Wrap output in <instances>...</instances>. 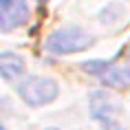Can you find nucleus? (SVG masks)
<instances>
[{"instance_id":"obj_5","label":"nucleus","mask_w":130,"mask_h":130,"mask_svg":"<svg viewBox=\"0 0 130 130\" xmlns=\"http://www.w3.org/2000/svg\"><path fill=\"white\" fill-rule=\"evenodd\" d=\"M0 73H2V77L7 82L20 77L24 73V60H22L20 55H15V53H9V51L2 53L0 55Z\"/></svg>"},{"instance_id":"obj_6","label":"nucleus","mask_w":130,"mask_h":130,"mask_svg":"<svg viewBox=\"0 0 130 130\" xmlns=\"http://www.w3.org/2000/svg\"><path fill=\"white\" fill-rule=\"evenodd\" d=\"M38 2H46V0H38Z\"/></svg>"},{"instance_id":"obj_4","label":"nucleus","mask_w":130,"mask_h":130,"mask_svg":"<svg viewBox=\"0 0 130 130\" xmlns=\"http://www.w3.org/2000/svg\"><path fill=\"white\" fill-rule=\"evenodd\" d=\"M29 18V7L24 0H0V29L11 31L22 27Z\"/></svg>"},{"instance_id":"obj_1","label":"nucleus","mask_w":130,"mask_h":130,"mask_svg":"<svg viewBox=\"0 0 130 130\" xmlns=\"http://www.w3.org/2000/svg\"><path fill=\"white\" fill-rule=\"evenodd\" d=\"M86 73L95 75L110 88H128L130 86V62H86L82 66Z\"/></svg>"},{"instance_id":"obj_2","label":"nucleus","mask_w":130,"mask_h":130,"mask_svg":"<svg viewBox=\"0 0 130 130\" xmlns=\"http://www.w3.org/2000/svg\"><path fill=\"white\" fill-rule=\"evenodd\" d=\"M93 44L88 33H84L79 27H64L60 31L48 35L46 40V51L55 55H64V53H77V51H86Z\"/></svg>"},{"instance_id":"obj_3","label":"nucleus","mask_w":130,"mask_h":130,"mask_svg":"<svg viewBox=\"0 0 130 130\" xmlns=\"http://www.w3.org/2000/svg\"><path fill=\"white\" fill-rule=\"evenodd\" d=\"M18 93L29 106H44L57 97V82L48 77H29L18 86Z\"/></svg>"}]
</instances>
